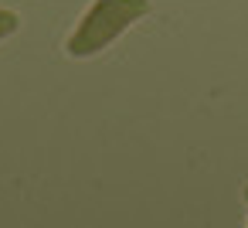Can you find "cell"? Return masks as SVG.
I'll use <instances>...</instances> for the list:
<instances>
[{"label": "cell", "mask_w": 248, "mask_h": 228, "mask_svg": "<svg viewBox=\"0 0 248 228\" xmlns=\"http://www.w3.org/2000/svg\"><path fill=\"white\" fill-rule=\"evenodd\" d=\"M17 28H21V17H17L14 11H0V41L11 38Z\"/></svg>", "instance_id": "obj_2"}, {"label": "cell", "mask_w": 248, "mask_h": 228, "mask_svg": "<svg viewBox=\"0 0 248 228\" xmlns=\"http://www.w3.org/2000/svg\"><path fill=\"white\" fill-rule=\"evenodd\" d=\"M245 201H248V187H245Z\"/></svg>", "instance_id": "obj_3"}, {"label": "cell", "mask_w": 248, "mask_h": 228, "mask_svg": "<svg viewBox=\"0 0 248 228\" xmlns=\"http://www.w3.org/2000/svg\"><path fill=\"white\" fill-rule=\"evenodd\" d=\"M150 11V0H95L78 21V28L68 34L65 51L72 58H92L106 51L119 34H126L136 21H143Z\"/></svg>", "instance_id": "obj_1"}]
</instances>
